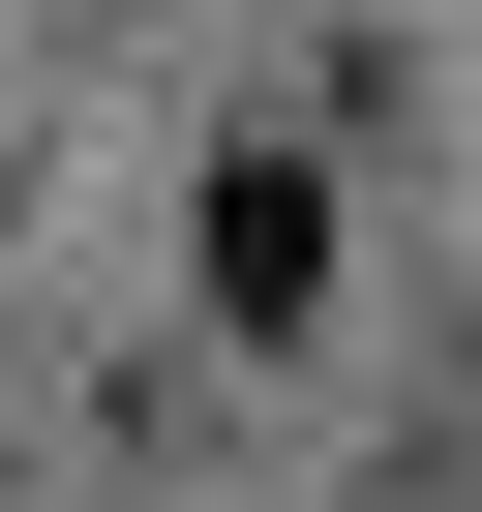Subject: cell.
I'll return each mask as SVG.
<instances>
[{"instance_id": "6da1fadb", "label": "cell", "mask_w": 482, "mask_h": 512, "mask_svg": "<svg viewBox=\"0 0 482 512\" xmlns=\"http://www.w3.org/2000/svg\"><path fill=\"white\" fill-rule=\"evenodd\" d=\"M211 332H332V181H302V151L211 181Z\"/></svg>"}]
</instances>
